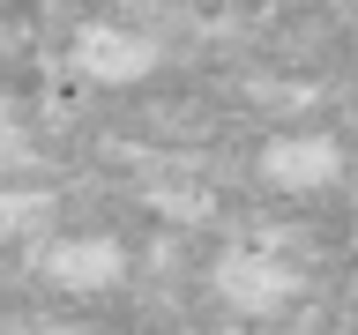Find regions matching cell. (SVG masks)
<instances>
[{"label":"cell","mask_w":358,"mask_h":335,"mask_svg":"<svg viewBox=\"0 0 358 335\" xmlns=\"http://www.w3.org/2000/svg\"><path fill=\"white\" fill-rule=\"evenodd\" d=\"M254 172L276 194H329L336 179H343V142L329 127H276L254 149Z\"/></svg>","instance_id":"3"},{"label":"cell","mask_w":358,"mask_h":335,"mask_svg":"<svg viewBox=\"0 0 358 335\" xmlns=\"http://www.w3.org/2000/svg\"><path fill=\"white\" fill-rule=\"evenodd\" d=\"M30 335H83V328H30Z\"/></svg>","instance_id":"6"},{"label":"cell","mask_w":358,"mask_h":335,"mask_svg":"<svg viewBox=\"0 0 358 335\" xmlns=\"http://www.w3.org/2000/svg\"><path fill=\"white\" fill-rule=\"evenodd\" d=\"M22 149H30V119H22L15 89H0V172H8V164H22Z\"/></svg>","instance_id":"5"},{"label":"cell","mask_w":358,"mask_h":335,"mask_svg":"<svg viewBox=\"0 0 358 335\" xmlns=\"http://www.w3.org/2000/svg\"><path fill=\"white\" fill-rule=\"evenodd\" d=\"M209 290H217L224 313H239V320H276V313L306 290V268L276 253L268 239H246V246H224L217 268H209Z\"/></svg>","instance_id":"1"},{"label":"cell","mask_w":358,"mask_h":335,"mask_svg":"<svg viewBox=\"0 0 358 335\" xmlns=\"http://www.w3.org/2000/svg\"><path fill=\"white\" fill-rule=\"evenodd\" d=\"M38 268H45V283L67 290V298H105V290L127 283V246L112 231H60V239H45Z\"/></svg>","instance_id":"4"},{"label":"cell","mask_w":358,"mask_h":335,"mask_svg":"<svg viewBox=\"0 0 358 335\" xmlns=\"http://www.w3.org/2000/svg\"><path fill=\"white\" fill-rule=\"evenodd\" d=\"M157 67H164V45L142 22L97 15V22H75V38H67V75L90 89H142Z\"/></svg>","instance_id":"2"}]
</instances>
